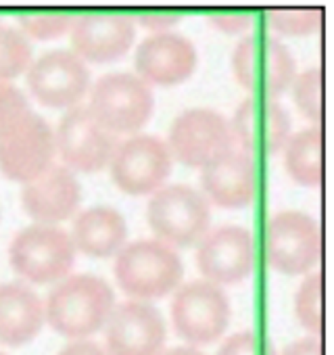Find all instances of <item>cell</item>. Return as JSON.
I'll return each mask as SVG.
<instances>
[{
  "mask_svg": "<svg viewBox=\"0 0 334 355\" xmlns=\"http://www.w3.org/2000/svg\"><path fill=\"white\" fill-rule=\"evenodd\" d=\"M115 305L113 288L94 274L65 276L46 297L44 318L67 338H86L100 330Z\"/></svg>",
  "mask_w": 334,
  "mask_h": 355,
  "instance_id": "obj_1",
  "label": "cell"
},
{
  "mask_svg": "<svg viewBox=\"0 0 334 355\" xmlns=\"http://www.w3.org/2000/svg\"><path fill=\"white\" fill-rule=\"evenodd\" d=\"M115 278L119 288L136 299H161L180 286L184 263L174 247L159 239H138L117 251Z\"/></svg>",
  "mask_w": 334,
  "mask_h": 355,
  "instance_id": "obj_2",
  "label": "cell"
},
{
  "mask_svg": "<svg viewBox=\"0 0 334 355\" xmlns=\"http://www.w3.org/2000/svg\"><path fill=\"white\" fill-rule=\"evenodd\" d=\"M146 220L159 241L170 247H191L209 230V201L191 184H167L150 195Z\"/></svg>",
  "mask_w": 334,
  "mask_h": 355,
  "instance_id": "obj_3",
  "label": "cell"
},
{
  "mask_svg": "<svg viewBox=\"0 0 334 355\" xmlns=\"http://www.w3.org/2000/svg\"><path fill=\"white\" fill-rule=\"evenodd\" d=\"M232 71L240 86L253 94L276 98L297 76L290 49L270 34H247L232 51Z\"/></svg>",
  "mask_w": 334,
  "mask_h": 355,
  "instance_id": "obj_4",
  "label": "cell"
},
{
  "mask_svg": "<svg viewBox=\"0 0 334 355\" xmlns=\"http://www.w3.org/2000/svg\"><path fill=\"white\" fill-rule=\"evenodd\" d=\"M11 268L34 284L63 280L76 263L71 234L53 224H32L24 228L9 247Z\"/></svg>",
  "mask_w": 334,
  "mask_h": 355,
  "instance_id": "obj_5",
  "label": "cell"
},
{
  "mask_svg": "<svg viewBox=\"0 0 334 355\" xmlns=\"http://www.w3.org/2000/svg\"><path fill=\"white\" fill-rule=\"evenodd\" d=\"M88 109L111 132L125 134L140 130L152 115L155 94L138 73L111 71L90 88Z\"/></svg>",
  "mask_w": 334,
  "mask_h": 355,
  "instance_id": "obj_6",
  "label": "cell"
},
{
  "mask_svg": "<svg viewBox=\"0 0 334 355\" xmlns=\"http://www.w3.org/2000/svg\"><path fill=\"white\" fill-rule=\"evenodd\" d=\"M230 318L228 295L209 280H193L180 286L172 301V324L178 336L193 347L211 345L222 338Z\"/></svg>",
  "mask_w": 334,
  "mask_h": 355,
  "instance_id": "obj_7",
  "label": "cell"
},
{
  "mask_svg": "<svg viewBox=\"0 0 334 355\" xmlns=\"http://www.w3.org/2000/svg\"><path fill=\"white\" fill-rule=\"evenodd\" d=\"M119 136L103 125L88 105H76L65 111L55 130V146L69 169L98 171L109 165Z\"/></svg>",
  "mask_w": 334,
  "mask_h": 355,
  "instance_id": "obj_8",
  "label": "cell"
},
{
  "mask_svg": "<svg viewBox=\"0 0 334 355\" xmlns=\"http://www.w3.org/2000/svg\"><path fill=\"white\" fill-rule=\"evenodd\" d=\"M174 157L155 134H134L121 140L109 161L111 180L128 195H148L163 187Z\"/></svg>",
  "mask_w": 334,
  "mask_h": 355,
  "instance_id": "obj_9",
  "label": "cell"
},
{
  "mask_svg": "<svg viewBox=\"0 0 334 355\" xmlns=\"http://www.w3.org/2000/svg\"><path fill=\"white\" fill-rule=\"evenodd\" d=\"M57 155L55 132L38 113L30 111L0 134V171L9 180L30 182L53 165Z\"/></svg>",
  "mask_w": 334,
  "mask_h": 355,
  "instance_id": "obj_10",
  "label": "cell"
},
{
  "mask_svg": "<svg viewBox=\"0 0 334 355\" xmlns=\"http://www.w3.org/2000/svg\"><path fill=\"white\" fill-rule=\"evenodd\" d=\"M167 146L174 159L191 165L205 167L209 161L234 146L230 121L207 107L182 111L170 130Z\"/></svg>",
  "mask_w": 334,
  "mask_h": 355,
  "instance_id": "obj_11",
  "label": "cell"
},
{
  "mask_svg": "<svg viewBox=\"0 0 334 355\" xmlns=\"http://www.w3.org/2000/svg\"><path fill=\"white\" fill-rule=\"evenodd\" d=\"M322 236L317 222L297 209H282L267 226V259L282 274H309L317 263Z\"/></svg>",
  "mask_w": 334,
  "mask_h": 355,
  "instance_id": "obj_12",
  "label": "cell"
},
{
  "mask_svg": "<svg viewBox=\"0 0 334 355\" xmlns=\"http://www.w3.org/2000/svg\"><path fill=\"white\" fill-rule=\"evenodd\" d=\"M26 73L32 94L53 109H71L80 105L90 88L86 63L73 51L65 49L42 53L32 61Z\"/></svg>",
  "mask_w": 334,
  "mask_h": 355,
  "instance_id": "obj_13",
  "label": "cell"
},
{
  "mask_svg": "<svg viewBox=\"0 0 334 355\" xmlns=\"http://www.w3.org/2000/svg\"><path fill=\"white\" fill-rule=\"evenodd\" d=\"M255 261V239L243 226L224 224L199 241L197 268L209 282L236 284L253 274Z\"/></svg>",
  "mask_w": 334,
  "mask_h": 355,
  "instance_id": "obj_14",
  "label": "cell"
},
{
  "mask_svg": "<svg viewBox=\"0 0 334 355\" xmlns=\"http://www.w3.org/2000/svg\"><path fill=\"white\" fill-rule=\"evenodd\" d=\"M165 336L163 315L146 301L117 303L105 322L109 355H161Z\"/></svg>",
  "mask_w": 334,
  "mask_h": 355,
  "instance_id": "obj_15",
  "label": "cell"
},
{
  "mask_svg": "<svg viewBox=\"0 0 334 355\" xmlns=\"http://www.w3.org/2000/svg\"><path fill=\"white\" fill-rule=\"evenodd\" d=\"M69 36L73 53L82 61H115L134 44V15L117 11H84L73 17Z\"/></svg>",
  "mask_w": 334,
  "mask_h": 355,
  "instance_id": "obj_16",
  "label": "cell"
},
{
  "mask_svg": "<svg viewBox=\"0 0 334 355\" xmlns=\"http://www.w3.org/2000/svg\"><path fill=\"white\" fill-rule=\"evenodd\" d=\"M230 128L249 155H272L284 148L290 136V115L276 98L251 94L238 105Z\"/></svg>",
  "mask_w": 334,
  "mask_h": 355,
  "instance_id": "obj_17",
  "label": "cell"
},
{
  "mask_svg": "<svg viewBox=\"0 0 334 355\" xmlns=\"http://www.w3.org/2000/svg\"><path fill=\"white\" fill-rule=\"evenodd\" d=\"M197 49L178 32H155L136 46V73L146 84L174 86L188 80L197 67Z\"/></svg>",
  "mask_w": 334,
  "mask_h": 355,
  "instance_id": "obj_18",
  "label": "cell"
},
{
  "mask_svg": "<svg viewBox=\"0 0 334 355\" xmlns=\"http://www.w3.org/2000/svg\"><path fill=\"white\" fill-rule=\"evenodd\" d=\"M82 201V187L67 165L53 163L24 184L21 205L38 224H57L71 218Z\"/></svg>",
  "mask_w": 334,
  "mask_h": 355,
  "instance_id": "obj_19",
  "label": "cell"
},
{
  "mask_svg": "<svg viewBox=\"0 0 334 355\" xmlns=\"http://www.w3.org/2000/svg\"><path fill=\"white\" fill-rule=\"evenodd\" d=\"M203 191L220 207H247L257 193V163L243 148H228L203 167Z\"/></svg>",
  "mask_w": 334,
  "mask_h": 355,
  "instance_id": "obj_20",
  "label": "cell"
},
{
  "mask_svg": "<svg viewBox=\"0 0 334 355\" xmlns=\"http://www.w3.org/2000/svg\"><path fill=\"white\" fill-rule=\"evenodd\" d=\"M44 303L26 284H0V343L21 347L34 340L44 326Z\"/></svg>",
  "mask_w": 334,
  "mask_h": 355,
  "instance_id": "obj_21",
  "label": "cell"
},
{
  "mask_svg": "<svg viewBox=\"0 0 334 355\" xmlns=\"http://www.w3.org/2000/svg\"><path fill=\"white\" fill-rule=\"evenodd\" d=\"M128 239L125 218L111 205H92L73 220L71 241L76 251L90 257L115 255Z\"/></svg>",
  "mask_w": 334,
  "mask_h": 355,
  "instance_id": "obj_22",
  "label": "cell"
},
{
  "mask_svg": "<svg viewBox=\"0 0 334 355\" xmlns=\"http://www.w3.org/2000/svg\"><path fill=\"white\" fill-rule=\"evenodd\" d=\"M284 165L295 182L319 187L324 175V136L319 125L290 134L284 144Z\"/></svg>",
  "mask_w": 334,
  "mask_h": 355,
  "instance_id": "obj_23",
  "label": "cell"
},
{
  "mask_svg": "<svg viewBox=\"0 0 334 355\" xmlns=\"http://www.w3.org/2000/svg\"><path fill=\"white\" fill-rule=\"evenodd\" d=\"M32 44L15 28H0V82H9L26 73L32 65Z\"/></svg>",
  "mask_w": 334,
  "mask_h": 355,
  "instance_id": "obj_24",
  "label": "cell"
},
{
  "mask_svg": "<svg viewBox=\"0 0 334 355\" xmlns=\"http://www.w3.org/2000/svg\"><path fill=\"white\" fill-rule=\"evenodd\" d=\"M322 274L311 272L305 276L301 286L295 293V315L303 328L313 334L322 332L324 324V291H322Z\"/></svg>",
  "mask_w": 334,
  "mask_h": 355,
  "instance_id": "obj_25",
  "label": "cell"
},
{
  "mask_svg": "<svg viewBox=\"0 0 334 355\" xmlns=\"http://www.w3.org/2000/svg\"><path fill=\"white\" fill-rule=\"evenodd\" d=\"M292 103L303 117H307L313 125L322 121V69L309 67L295 76L290 84Z\"/></svg>",
  "mask_w": 334,
  "mask_h": 355,
  "instance_id": "obj_26",
  "label": "cell"
},
{
  "mask_svg": "<svg viewBox=\"0 0 334 355\" xmlns=\"http://www.w3.org/2000/svg\"><path fill=\"white\" fill-rule=\"evenodd\" d=\"M73 13L69 11H21L17 13V21L24 30V34L38 38V40H51L67 34L73 26Z\"/></svg>",
  "mask_w": 334,
  "mask_h": 355,
  "instance_id": "obj_27",
  "label": "cell"
},
{
  "mask_svg": "<svg viewBox=\"0 0 334 355\" xmlns=\"http://www.w3.org/2000/svg\"><path fill=\"white\" fill-rule=\"evenodd\" d=\"M267 19L272 28L286 36L311 34L322 21V9H270Z\"/></svg>",
  "mask_w": 334,
  "mask_h": 355,
  "instance_id": "obj_28",
  "label": "cell"
},
{
  "mask_svg": "<svg viewBox=\"0 0 334 355\" xmlns=\"http://www.w3.org/2000/svg\"><path fill=\"white\" fill-rule=\"evenodd\" d=\"M28 96L11 82H0V134L30 113Z\"/></svg>",
  "mask_w": 334,
  "mask_h": 355,
  "instance_id": "obj_29",
  "label": "cell"
},
{
  "mask_svg": "<svg viewBox=\"0 0 334 355\" xmlns=\"http://www.w3.org/2000/svg\"><path fill=\"white\" fill-rule=\"evenodd\" d=\"M218 355H272V349L257 332L240 330L222 343Z\"/></svg>",
  "mask_w": 334,
  "mask_h": 355,
  "instance_id": "obj_30",
  "label": "cell"
},
{
  "mask_svg": "<svg viewBox=\"0 0 334 355\" xmlns=\"http://www.w3.org/2000/svg\"><path fill=\"white\" fill-rule=\"evenodd\" d=\"M209 21H211V26L220 28L222 32L236 34V32H243V30L251 28L253 15L245 13V11H211Z\"/></svg>",
  "mask_w": 334,
  "mask_h": 355,
  "instance_id": "obj_31",
  "label": "cell"
},
{
  "mask_svg": "<svg viewBox=\"0 0 334 355\" xmlns=\"http://www.w3.org/2000/svg\"><path fill=\"white\" fill-rule=\"evenodd\" d=\"M180 19H182L180 11H140L134 15V21L157 32H167V28H172Z\"/></svg>",
  "mask_w": 334,
  "mask_h": 355,
  "instance_id": "obj_32",
  "label": "cell"
},
{
  "mask_svg": "<svg viewBox=\"0 0 334 355\" xmlns=\"http://www.w3.org/2000/svg\"><path fill=\"white\" fill-rule=\"evenodd\" d=\"M280 355H324L322 353V340L317 336H303L292 340Z\"/></svg>",
  "mask_w": 334,
  "mask_h": 355,
  "instance_id": "obj_33",
  "label": "cell"
},
{
  "mask_svg": "<svg viewBox=\"0 0 334 355\" xmlns=\"http://www.w3.org/2000/svg\"><path fill=\"white\" fill-rule=\"evenodd\" d=\"M59 355H109L105 347H100L98 343L94 340H88V338H76L71 343H67Z\"/></svg>",
  "mask_w": 334,
  "mask_h": 355,
  "instance_id": "obj_34",
  "label": "cell"
},
{
  "mask_svg": "<svg viewBox=\"0 0 334 355\" xmlns=\"http://www.w3.org/2000/svg\"><path fill=\"white\" fill-rule=\"evenodd\" d=\"M161 355H205L203 351H199L197 347H174V349H167Z\"/></svg>",
  "mask_w": 334,
  "mask_h": 355,
  "instance_id": "obj_35",
  "label": "cell"
},
{
  "mask_svg": "<svg viewBox=\"0 0 334 355\" xmlns=\"http://www.w3.org/2000/svg\"><path fill=\"white\" fill-rule=\"evenodd\" d=\"M0 28H3V24H0Z\"/></svg>",
  "mask_w": 334,
  "mask_h": 355,
  "instance_id": "obj_36",
  "label": "cell"
},
{
  "mask_svg": "<svg viewBox=\"0 0 334 355\" xmlns=\"http://www.w3.org/2000/svg\"><path fill=\"white\" fill-rule=\"evenodd\" d=\"M0 355H5V353H0Z\"/></svg>",
  "mask_w": 334,
  "mask_h": 355,
  "instance_id": "obj_37",
  "label": "cell"
}]
</instances>
